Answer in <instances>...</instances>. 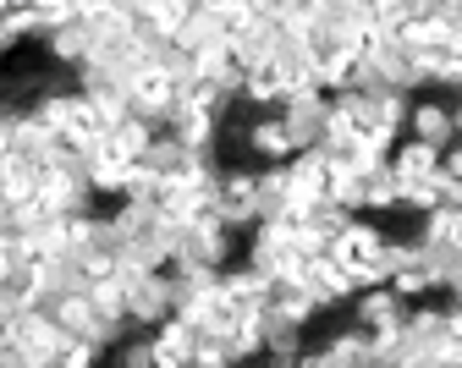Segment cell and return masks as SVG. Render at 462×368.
Wrapping results in <instances>:
<instances>
[{
  "instance_id": "1",
  "label": "cell",
  "mask_w": 462,
  "mask_h": 368,
  "mask_svg": "<svg viewBox=\"0 0 462 368\" xmlns=\"http://www.w3.org/2000/svg\"><path fill=\"white\" fill-rule=\"evenodd\" d=\"M127 314H133V325H143V330H154L160 319L177 314V286H171L165 270H149V275H133V281H127Z\"/></svg>"
},
{
  "instance_id": "9",
  "label": "cell",
  "mask_w": 462,
  "mask_h": 368,
  "mask_svg": "<svg viewBox=\"0 0 462 368\" xmlns=\"http://www.w3.org/2000/svg\"><path fill=\"white\" fill-rule=\"evenodd\" d=\"M105 143L116 149V154H127V160H138L149 143H154V127H149V121L143 115H122V121H116V127L105 133Z\"/></svg>"
},
{
  "instance_id": "4",
  "label": "cell",
  "mask_w": 462,
  "mask_h": 368,
  "mask_svg": "<svg viewBox=\"0 0 462 368\" xmlns=\"http://www.w3.org/2000/svg\"><path fill=\"white\" fill-rule=\"evenodd\" d=\"M193 346H199V330L182 314L154 325V368H193Z\"/></svg>"
},
{
  "instance_id": "11",
  "label": "cell",
  "mask_w": 462,
  "mask_h": 368,
  "mask_svg": "<svg viewBox=\"0 0 462 368\" xmlns=\"http://www.w3.org/2000/svg\"><path fill=\"white\" fill-rule=\"evenodd\" d=\"M451 121H457V133H462V99H451Z\"/></svg>"
},
{
  "instance_id": "7",
  "label": "cell",
  "mask_w": 462,
  "mask_h": 368,
  "mask_svg": "<svg viewBox=\"0 0 462 368\" xmlns=\"http://www.w3.org/2000/svg\"><path fill=\"white\" fill-rule=\"evenodd\" d=\"M385 160H391V170H396L402 181H419V176H435V170H440V149L424 143V138H413V133H402Z\"/></svg>"
},
{
  "instance_id": "2",
  "label": "cell",
  "mask_w": 462,
  "mask_h": 368,
  "mask_svg": "<svg viewBox=\"0 0 462 368\" xmlns=\"http://www.w3.org/2000/svg\"><path fill=\"white\" fill-rule=\"evenodd\" d=\"M259 330H264V363H275V368L298 363L303 346H309V325L286 319V314H275V308H259Z\"/></svg>"
},
{
  "instance_id": "6",
  "label": "cell",
  "mask_w": 462,
  "mask_h": 368,
  "mask_svg": "<svg viewBox=\"0 0 462 368\" xmlns=\"http://www.w3.org/2000/svg\"><path fill=\"white\" fill-rule=\"evenodd\" d=\"M353 319H364L369 330L402 325V319H408V297H396V291H391V281L364 286V291H353Z\"/></svg>"
},
{
  "instance_id": "12",
  "label": "cell",
  "mask_w": 462,
  "mask_h": 368,
  "mask_svg": "<svg viewBox=\"0 0 462 368\" xmlns=\"http://www.w3.org/2000/svg\"><path fill=\"white\" fill-rule=\"evenodd\" d=\"M457 138H462V133H457Z\"/></svg>"
},
{
  "instance_id": "5",
  "label": "cell",
  "mask_w": 462,
  "mask_h": 368,
  "mask_svg": "<svg viewBox=\"0 0 462 368\" xmlns=\"http://www.w3.org/2000/svg\"><path fill=\"white\" fill-rule=\"evenodd\" d=\"M408 133L413 138H424V143H435V149H446L451 138H457V121H451V105L440 99V94H413V110H408Z\"/></svg>"
},
{
  "instance_id": "3",
  "label": "cell",
  "mask_w": 462,
  "mask_h": 368,
  "mask_svg": "<svg viewBox=\"0 0 462 368\" xmlns=\"http://www.w3.org/2000/svg\"><path fill=\"white\" fill-rule=\"evenodd\" d=\"M248 154H254V165L292 160V133H286V121H281V110H275V105H270V110H259V115L248 121Z\"/></svg>"
},
{
  "instance_id": "8",
  "label": "cell",
  "mask_w": 462,
  "mask_h": 368,
  "mask_svg": "<svg viewBox=\"0 0 462 368\" xmlns=\"http://www.w3.org/2000/svg\"><path fill=\"white\" fill-rule=\"evenodd\" d=\"M61 67H78V60H88V44H94V33H88V23L83 17H72V23H55L44 39H39Z\"/></svg>"
},
{
  "instance_id": "10",
  "label": "cell",
  "mask_w": 462,
  "mask_h": 368,
  "mask_svg": "<svg viewBox=\"0 0 462 368\" xmlns=\"http://www.w3.org/2000/svg\"><path fill=\"white\" fill-rule=\"evenodd\" d=\"M391 291H396V297H408V302H419V297H430L435 286H430L424 264H402V270H391Z\"/></svg>"
}]
</instances>
